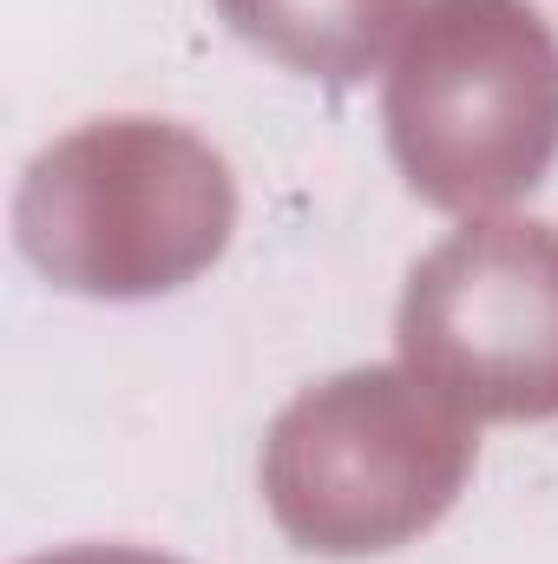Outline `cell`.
<instances>
[{
    "label": "cell",
    "mask_w": 558,
    "mask_h": 564,
    "mask_svg": "<svg viewBox=\"0 0 558 564\" xmlns=\"http://www.w3.org/2000/svg\"><path fill=\"white\" fill-rule=\"evenodd\" d=\"M382 126L420 204L486 217L558 158V33L533 0H420L401 26Z\"/></svg>",
    "instance_id": "obj_2"
},
{
    "label": "cell",
    "mask_w": 558,
    "mask_h": 564,
    "mask_svg": "<svg viewBox=\"0 0 558 564\" xmlns=\"http://www.w3.org/2000/svg\"><path fill=\"white\" fill-rule=\"evenodd\" d=\"M395 341L401 368L473 421H558V224L453 230L415 263Z\"/></svg>",
    "instance_id": "obj_4"
},
{
    "label": "cell",
    "mask_w": 558,
    "mask_h": 564,
    "mask_svg": "<svg viewBox=\"0 0 558 564\" xmlns=\"http://www.w3.org/2000/svg\"><path fill=\"white\" fill-rule=\"evenodd\" d=\"M217 13L244 46L322 86H362L408 26V0H217Z\"/></svg>",
    "instance_id": "obj_5"
},
{
    "label": "cell",
    "mask_w": 558,
    "mask_h": 564,
    "mask_svg": "<svg viewBox=\"0 0 558 564\" xmlns=\"http://www.w3.org/2000/svg\"><path fill=\"white\" fill-rule=\"evenodd\" d=\"M20 564H184V558H164L151 545H60V552H40V558Z\"/></svg>",
    "instance_id": "obj_6"
},
{
    "label": "cell",
    "mask_w": 558,
    "mask_h": 564,
    "mask_svg": "<svg viewBox=\"0 0 558 564\" xmlns=\"http://www.w3.org/2000/svg\"><path fill=\"white\" fill-rule=\"evenodd\" d=\"M473 453V414L415 368H348L270 421L264 506L309 558H382L453 512Z\"/></svg>",
    "instance_id": "obj_3"
},
{
    "label": "cell",
    "mask_w": 558,
    "mask_h": 564,
    "mask_svg": "<svg viewBox=\"0 0 558 564\" xmlns=\"http://www.w3.org/2000/svg\"><path fill=\"white\" fill-rule=\"evenodd\" d=\"M13 230L53 289L144 302L197 282L230 250L237 177L191 126L119 112L73 126L26 164Z\"/></svg>",
    "instance_id": "obj_1"
}]
</instances>
